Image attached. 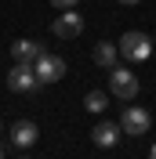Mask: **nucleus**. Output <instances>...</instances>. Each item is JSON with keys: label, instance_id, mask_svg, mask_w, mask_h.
Returning <instances> with one entry per match:
<instances>
[{"label": "nucleus", "instance_id": "obj_6", "mask_svg": "<svg viewBox=\"0 0 156 159\" xmlns=\"http://www.w3.org/2000/svg\"><path fill=\"white\" fill-rule=\"evenodd\" d=\"M51 33L58 40H76L80 33H84V18H80V11H62L58 18H55V25H51Z\"/></svg>", "mask_w": 156, "mask_h": 159}, {"label": "nucleus", "instance_id": "obj_10", "mask_svg": "<svg viewBox=\"0 0 156 159\" xmlns=\"http://www.w3.org/2000/svg\"><path fill=\"white\" fill-rule=\"evenodd\" d=\"M116 43H109V40H102V43H95V61L102 65V69H116Z\"/></svg>", "mask_w": 156, "mask_h": 159}, {"label": "nucleus", "instance_id": "obj_14", "mask_svg": "<svg viewBox=\"0 0 156 159\" xmlns=\"http://www.w3.org/2000/svg\"><path fill=\"white\" fill-rule=\"evenodd\" d=\"M149 159H156V145H153V156H149Z\"/></svg>", "mask_w": 156, "mask_h": 159}, {"label": "nucleus", "instance_id": "obj_5", "mask_svg": "<svg viewBox=\"0 0 156 159\" xmlns=\"http://www.w3.org/2000/svg\"><path fill=\"white\" fill-rule=\"evenodd\" d=\"M120 127H124V134H131V138H142L149 127H153V116H149L145 109H138V105H131V109L120 116Z\"/></svg>", "mask_w": 156, "mask_h": 159}, {"label": "nucleus", "instance_id": "obj_12", "mask_svg": "<svg viewBox=\"0 0 156 159\" xmlns=\"http://www.w3.org/2000/svg\"><path fill=\"white\" fill-rule=\"evenodd\" d=\"M51 4H55V7H62V11H73L80 0H51Z\"/></svg>", "mask_w": 156, "mask_h": 159}, {"label": "nucleus", "instance_id": "obj_4", "mask_svg": "<svg viewBox=\"0 0 156 159\" xmlns=\"http://www.w3.org/2000/svg\"><path fill=\"white\" fill-rule=\"evenodd\" d=\"M33 69H37L40 83H58V80L66 76V61H62L58 54H47V51H44V54L37 58V65H33Z\"/></svg>", "mask_w": 156, "mask_h": 159}, {"label": "nucleus", "instance_id": "obj_7", "mask_svg": "<svg viewBox=\"0 0 156 159\" xmlns=\"http://www.w3.org/2000/svg\"><path fill=\"white\" fill-rule=\"evenodd\" d=\"M40 54H44V43H37V40H15V43H11L15 65H37Z\"/></svg>", "mask_w": 156, "mask_h": 159}, {"label": "nucleus", "instance_id": "obj_2", "mask_svg": "<svg viewBox=\"0 0 156 159\" xmlns=\"http://www.w3.org/2000/svg\"><path fill=\"white\" fill-rule=\"evenodd\" d=\"M109 94H116L120 101H131L138 94V76L131 69H109Z\"/></svg>", "mask_w": 156, "mask_h": 159}, {"label": "nucleus", "instance_id": "obj_11", "mask_svg": "<svg viewBox=\"0 0 156 159\" xmlns=\"http://www.w3.org/2000/svg\"><path fill=\"white\" fill-rule=\"evenodd\" d=\"M84 109L95 112V116H102V112L109 109V94H102V90H87V98H84Z\"/></svg>", "mask_w": 156, "mask_h": 159}, {"label": "nucleus", "instance_id": "obj_13", "mask_svg": "<svg viewBox=\"0 0 156 159\" xmlns=\"http://www.w3.org/2000/svg\"><path fill=\"white\" fill-rule=\"evenodd\" d=\"M120 4H124V7H138V4H142V0H120Z\"/></svg>", "mask_w": 156, "mask_h": 159}, {"label": "nucleus", "instance_id": "obj_17", "mask_svg": "<svg viewBox=\"0 0 156 159\" xmlns=\"http://www.w3.org/2000/svg\"><path fill=\"white\" fill-rule=\"evenodd\" d=\"M153 54H156V51H153Z\"/></svg>", "mask_w": 156, "mask_h": 159}, {"label": "nucleus", "instance_id": "obj_3", "mask_svg": "<svg viewBox=\"0 0 156 159\" xmlns=\"http://www.w3.org/2000/svg\"><path fill=\"white\" fill-rule=\"evenodd\" d=\"M7 87L15 90V94H33V90H40L44 83H40V76H37L33 65H15V69L7 72Z\"/></svg>", "mask_w": 156, "mask_h": 159}, {"label": "nucleus", "instance_id": "obj_16", "mask_svg": "<svg viewBox=\"0 0 156 159\" xmlns=\"http://www.w3.org/2000/svg\"><path fill=\"white\" fill-rule=\"evenodd\" d=\"M22 159H29V156H22Z\"/></svg>", "mask_w": 156, "mask_h": 159}, {"label": "nucleus", "instance_id": "obj_1", "mask_svg": "<svg viewBox=\"0 0 156 159\" xmlns=\"http://www.w3.org/2000/svg\"><path fill=\"white\" fill-rule=\"evenodd\" d=\"M153 51H156L153 36H145V33H138V29H131V33L120 36V54H124L127 61H145Z\"/></svg>", "mask_w": 156, "mask_h": 159}, {"label": "nucleus", "instance_id": "obj_9", "mask_svg": "<svg viewBox=\"0 0 156 159\" xmlns=\"http://www.w3.org/2000/svg\"><path fill=\"white\" fill-rule=\"evenodd\" d=\"M37 138H40V127L33 123V119H18L15 127H11V141H15V148H33L37 145Z\"/></svg>", "mask_w": 156, "mask_h": 159}, {"label": "nucleus", "instance_id": "obj_15", "mask_svg": "<svg viewBox=\"0 0 156 159\" xmlns=\"http://www.w3.org/2000/svg\"><path fill=\"white\" fill-rule=\"evenodd\" d=\"M0 159H4V148H0Z\"/></svg>", "mask_w": 156, "mask_h": 159}, {"label": "nucleus", "instance_id": "obj_8", "mask_svg": "<svg viewBox=\"0 0 156 159\" xmlns=\"http://www.w3.org/2000/svg\"><path fill=\"white\" fill-rule=\"evenodd\" d=\"M120 134H124V127H120V123L102 119V123H95V130H91V141H95L98 148H113V145L120 141Z\"/></svg>", "mask_w": 156, "mask_h": 159}]
</instances>
